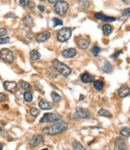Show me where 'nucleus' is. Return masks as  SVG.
<instances>
[{"mask_svg":"<svg viewBox=\"0 0 130 150\" xmlns=\"http://www.w3.org/2000/svg\"><path fill=\"white\" fill-rule=\"evenodd\" d=\"M98 114L101 116H104V117H108V116H110L111 115L110 112L105 109H101L99 112Z\"/></svg>","mask_w":130,"mask_h":150,"instance_id":"obj_31","label":"nucleus"},{"mask_svg":"<svg viewBox=\"0 0 130 150\" xmlns=\"http://www.w3.org/2000/svg\"><path fill=\"white\" fill-rule=\"evenodd\" d=\"M72 146L74 149H85L84 146L77 141H74L72 144Z\"/></svg>","mask_w":130,"mask_h":150,"instance_id":"obj_28","label":"nucleus"},{"mask_svg":"<svg viewBox=\"0 0 130 150\" xmlns=\"http://www.w3.org/2000/svg\"><path fill=\"white\" fill-rule=\"evenodd\" d=\"M114 149H127L128 146H126L125 139L122 137H117L116 139L114 142Z\"/></svg>","mask_w":130,"mask_h":150,"instance_id":"obj_10","label":"nucleus"},{"mask_svg":"<svg viewBox=\"0 0 130 150\" xmlns=\"http://www.w3.org/2000/svg\"><path fill=\"white\" fill-rule=\"evenodd\" d=\"M78 4L83 8H88L90 7V3L88 0H80Z\"/></svg>","mask_w":130,"mask_h":150,"instance_id":"obj_25","label":"nucleus"},{"mask_svg":"<svg viewBox=\"0 0 130 150\" xmlns=\"http://www.w3.org/2000/svg\"><path fill=\"white\" fill-rule=\"evenodd\" d=\"M6 17L7 18H17L16 15L13 12H9L8 13H7V15H6Z\"/></svg>","mask_w":130,"mask_h":150,"instance_id":"obj_41","label":"nucleus"},{"mask_svg":"<svg viewBox=\"0 0 130 150\" xmlns=\"http://www.w3.org/2000/svg\"><path fill=\"white\" fill-rule=\"evenodd\" d=\"M75 113L77 116L81 119H89L91 117L89 111L81 107H78L75 109Z\"/></svg>","mask_w":130,"mask_h":150,"instance_id":"obj_8","label":"nucleus"},{"mask_svg":"<svg viewBox=\"0 0 130 150\" xmlns=\"http://www.w3.org/2000/svg\"><path fill=\"white\" fill-rule=\"evenodd\" d=\"M45 137L42 134L32 136L28 141V144L32 147H36L39 145L44 143Z\"/></svg>","mask_w":130,"mask_h":150,"instance_id":"obj_7","label":"nucleus"},{"mask_svg":"<svg viewBox=\"0 0 130 150\" xmlns=\"http://www.w3.org/2000/svg\"><path fill=\"white\" fill-rule=\"evenodd\" d=\"M72 35V30L69 28L64 27L57 32V38L59 42H64L69 39Z\"/></svg>","mask_w":130,"mask_h":150,"instance_id":"obj_5","label":"nucleus"},{"mask_svg":"<svg viewBox=\"0 0 130 150\" xmlns=\"http://www.w3.org/2000/svg\"><path fill=\"white\" fill-rule=\"evenodd\" d=\"M102 70L105 73L112 72V71L113 70V66L109 61L105 60L104 67L102 68Z\"/></svg>","mask_w":130,"mask_h":150,"instance_id":"obj_19","label":"nucleus"},{"mask_svg":"<svg viewBox=\"0 0 130 150\" xmlns=\"http://www.w3.org/2000/svg\"><path fill=\"white\" fill-rule=\"evenodd\" d=\"M52 22L54 24V27H56L59 25H62L63 24V21L61 19H58L57 18H54L52 19Z\"/></svg>","mask_w":130,"mask_h":150,"instance_id":"obj_30","label":"nucleus"},{"mask_svg":"<svg viewBox=\"0 0 130 150\" xmlns=\"http://www.w3.org/2000/svg\"><path fill=\"white\" fill-rule=\"evenodd\" d=\"M23 24L25 27H30L33 23V19L30 15H25L23 19Z\"/></svg>","mask_w":130,"mask_h":150,"instance_id":"obj_18","label":"nucleus"},{"mask_svg":"<svg viewBox=\"0 0 130 150\" xmlns=\"http://www.w3.org/2000/svg\"><path fill=\"white\" fill-rule=\"evenodd\" d=\"M39 1H44V0H39Z\"/></svg>","mask_w":130,"mask_h":150,"instance_id":"obj_46","label":"nucleus"},{"mask_svg":"<svg viewBox=\"0 0 130 150\" xmlns=\"http://www.w3.org/2000/svg\"><path fill=\"white\" fill-rule=\"evenodd\" d=\"M15 58L13 52L9 49L3 48L0 51V59L4 62L11 64L14 62Z\"/></svg>","mask_w":130,"mask_h":150,"instance_id":"obj_3","label":"nucleus"},{"mask_svg":"<svg viewBox=\"0 0 130 150\" xmlns=\"http://www.w3.org/2000/svg\"><path fill=\"white\" fill-rule=\"evenodd\" d=\"M26 37L30 39V40H32V39H34L35 37V34L32 33V32L31 31H28L27 32V33H26Z\"/></svg>","mask_w":130,"mask_h":150,"instance_id":"obj_35","label":"nucleus"},{"mask_svg":"<svg viewBox=\"0 0 130 150\" xmlns=\"http://www.w3.org/2000/svg\"><path fill=\"white\" fill-rule=\"evenodd\" d=\"M39 106L42 110H51L53 108V104L49 101L42 100L39 103Z\"/></svg>","mask_w":130,"mask_h":150,"instance_id":"obj_16","label":"nucleus"},{"mask_svg":"<svg viewBox=\"0 0 130 150\" xmlns=\"http://www.w3.org/2000/svg\"><path fill=\"white\" fill-rule=\"evenodd\" d=\"M28 9L30 10V11H32V10H33L35 8V3L32 1L29 2L28 6H27Z\"/></svg>","mask_w":130,"mask_h":150,"instance_id":"obj_37","label":"nucleus"},{"mask_svg":"<svg viewBox=\"0 0 130 150\" xmlns=\"http://www.w3.org/2000/svg\"><path fill=\"white\" fill-rule=\"evenodd\" d=\"M6 100V95L4 93H0V103H1Z\"/></svg>","mask_w":130,"mask_h":150,"instance_id":"obj_40","label":"nucleus"},{"mask_svg":"<svg viewBox=\"0 0 130 150\" xmlns=\"http://www.w3.org/2000/svg\"><path fill=\"white\" fill-rule=\"evenodd\" d=\"M77 45L79 48L82 50H85L89 47L90 42L86 39H80L77 42Z\"/></svg>","mask_w":130,"mask_h":150,"instance_id":"obj_17","label":"nucleus"},{"mask_svg":"<svg viewBox=\"0 0 130 150\" xmlns=\"http://www.w3.org/2000/svg\"><path fill=\"white\" fill-rule=\"evenodd\" d=\"M76 54H77V51L73 48H68L66 50H64L61 52V55L65 58H72L74 57Z\"/></svg>","mask_w":130,"mask_h":150,"instance_id":"obj_14","label":"nucleus"},{"mask_svg":"<svg viewBox=\"0 0 130 150\" xmlns=\"http://www.w3.org/2000/svg\"><path fill=\"white\" fill-rule=\"evenodd\" d=\"M9 42H10V38L9 37L4 38H0V45L8 44Z\"/></svg>","mask_w":130,"mask_h":150,"instance_id":"obj_33","label":"nucleus"},{"mask_svg":"<svg viewBox=\"0 0 130 150\" xmlns=\"http://www.w3.org/2000/svg\"><path fill=\"white\" fill-rule=\"evenodd\" d=\"M69 8V4L64 1H57L54 6V9L56 13L60 16H63L66 13Z\"/></svg>","mask_w":130,"mask_h":150,"instance_id":"obj_4","label":"nucleus"},{"mask_svg":"<svg viewBox=\"0 0 130 150\" xmlns=\"http://www.w3.org/2000/svg\"><path fill=\"white\" fill-rule=\"evenodd\" d=\"M0 80H1V77H0Z\"/></svg>","mask_w":130,"mask_h":150,"instance_id":"obj_47","label":"nucleus"},{"mask_svg":"<svg viewBox=\"0 0 130 150\" xmlns=\"http://www.w3.org/2000/svg\"><path fill=\"white\" fill-rule=\"evenodd\" d=\"M24 98L27 102L30 103L32 100V95L31 93H30L28 92H25L24 93Z\"/></svg>","mask_w":130,"mask_h":150,"instance_id":"obj_29","label":"nucleus"},{"mask_svg":"<svg viewBox=\"0 0 130 150\" xmlns=\"http://www.w3.org/2000/svg\"><path fill=\"white\" fill-rule=\"evenodd\" d=\"M122 1L128 5H130V0H122Z\"/></svg>","mask_w":130,"mask_h":150,"instance_id":"obj_44","label":"nucleus"},{"mask_svg":"<svg viewBox=\"0 0 130 150\" xmlns=\"http://www.w3.org/2000/svg\"><path fill=\"white\" fill-rule=\"evenodd\" d=\"M81 80L84 83H90L94 81L95 78L92 74L85 72L81 75Z\"/></svg>","mask_w":130,"mask_h":150,"instance_id":"obj_15","label":"nucleus"},{"mask_svg":"<svg viewBox=\"0 0 130 150\" xmlns=\"http://www.w3.org/2000/svg\"><path fill=\"white\" fill-rule=\"evenodd\" d=\"M29 3V0H20L19 4L21 6L23 7H27Z\"/></svg>","mask_w":130,"mask_h":150,"instance_id":"obj_36","label":"nucleus"},{"mask_svg":"<svg viewBox=\"0 0 130 150\" xmlns=\"http://www.w3.org/2000/svg\"><path fill=\"white\" fill-rule=\"evenodd\" d=\"M102 31L104 35H110L112 31V27L109 24H104L102 26Z\"/></svg>","mask_w":130,"mask_h":150,"instance_id":"obj_22","label":"nucleus"},{"mask_svg":"<svg viewBox=\"0 0 130 150\" xmlns=\"http://www.w3.org/2000/svg\"><path fill=\"white\" fill-rule=\"evenodd\" d=\"M94 16L96 19H98L101 21H104V22H108V23H112L114 22L116 20V18L112 16H108L105 15L101 13H96L94 15Z\"/></svg>","mask_w":130,"mask_h":150,"instance_id":"obj_11","label":"nucleus"},{"mask_svg":"<svg viewBox=\"0 0 130 150\" xmlns=\"http://www.w3.org/2000/svg\"><path fill=\"white\" fill-rule=\"evenodd\" d=\"M62 118L61 115L54 113H46L43 115L41 118L40 123H47V122H54L60 121Z\"/></svg>","mask_w":130,"mask_h":150,"instance_id":"obj_6","label":"nucleus"},{"mask_svg":"<svg viewBox=\"0 0 130 150\" xmlns=\"http://www.w3.org/2000/svg\"><path fill=\"white\" fill-rule=\"evenodd\" d=\"M101 51V48L98 47H97V46H93L92 48V49L90 50V52H92V54L95 57H96V56L99 55Z\"/></svg>","mask_w":130,"mask_h":150,"instance_id":"obj_27","label":"nucleus"},{"mask_svg":"<svg viewBox=\"0 0 130 150\" xmlns=\"http://www.w3.org/2000/svg\"><path fill=\"white\" fill-rule=\"evenodd\" d=\"M51 36V33L48 31H43L42 33L38 34L36 37V39L38 42H43L48 40Z\"/></svg>","mask_w":130,"mask_h":150,"instance_id":"obj_12","label":"nucleus"},{"mask_svg":"<svg viewBox=\"0 0 130 150\" xmlns=\"http://www.w3.org/2000/svg\"><path fill=\"white\" fill-rule=\"evenodd\" d=\"M68 128V124L66 122H58L52 126L45 127L43 129V132L47 135L54 136L66 131Z\"/></svg>","mask_w":130,"mask_h":150,"instance_id":"obj_1","label":"nucleus"},{"mask_svg":"<svg viewBox=\"0 0 130 150\" xmlns=\"http://www.w3.org/2000/svg\"><path fill=\"white\" fill-rule=\"evenodd\" d=\"M51 98L54 102L59 103L61 100V97L60 96V95H59L58 93H57L56 92H52L51 93Z\"/></svg>","mask_w":130,"mask_h":150,"instance_id":"obj_26","label":"nucleus"},{"mask_svg":"<svg viewBox=\"0 0 130 150\" xmlns=\"http://www.w3.org/2000/svg\"><path fill=\"white\" fill-rule=\"evenodd\" d=\"M4 88L6 91L10 93H15L18 91V85L15 81H6L3 84Z\"/></svg>","mask_w":130,"mask_h":150,"instance_id":"obj_9","label":"nucleus"},{"mask_svg":"<svg viewBox=\"0 0 130 150\" xmlns=\"http://www.w3.org/2000/svg\"><path fill=\"white\" fill-rule=\"evenodd\" d=\"M120 133L124 137H128L130 136V128L128 127H124L121 130Z\"/></svg>","mask_w":130,"mask_h":150,"instance_id":"obj_24","label":"nucleus"},{"mask_svg":"<svg viewBox=\"0 0 130 150\" xmlns=\"http://www.w3.org/2000/svg\"><path fill=\"white\" fill-rule=\"evenodd\" d=\"M123 16H130V8L125 9L122 13Z\"/></svg>","mask_w":130,"mask_h":150,"instance_id":"obj_38","label":"nucleus"},{"mask_svg":"<svg viewBox=\"0 0 130 150\" xmlns=\"http://www.w3.org/2000/svg\"><path fill=\"white\" fill-rule=\"evenodd\" d=\"M122 51H121V50L120 51H118L114 52V54L112 56V57L113 58H114V59H116V58H117L119 56V55H120L121 54H122Z\"/></svg>","mask_w":130,"mask_h":150,"instance_id":"obj_39","label":"nucleus"},{"mask_svg":"<svg viewBox=\"0 0 130 150\" xmlns=\"http://www.w3.org/2000/svg\"><path fill=\"white\" fill-rule=\"evenodd\" d=\"M3 145L0 143V150H1L2 149H3Z\"/></svg>","mask_w":130,"mask_h":150,"instance_id":"obj_45","label":"nucleus"},{"mask_svg":"<svg viewBox=\"0 0 130 150\" xmlns=\"http://www.w3.org/2000/svg\"><path fill=\"white\" fill-rule=\"evenodd\" d=\"M52 66L54 68L64 77H68L72 72V70L70 68L57 59L52 62Z\"/></svg>","mask_w":130,"mask_h":150,"instance_id":"obj_2","label":"nucleus"},{"mask_svg":"<svg viewBox=\"0 0 130 150\" xmlns=\"http://www.w3.org/2000/svg\"><path fill=\"white\" fill-rule=\"evenodd\" d=\"M37 8H38L39 10V11H40V12L43 13V12H45V6H43V5H39L38 7H37Z\"/></svg>","mask_w":130,"mask_h":150,"instance_id":"obj_42","label":"nucleus"},{"mask_svg":"<svg viewBox=\"0 0 130 150\" xmlns=\"http://www.w3.org/2000/svg\"><path fill=\"white\" fill-rule=\"evenodd\" d=\"M130 93V89L126 85H124L119 89L118 94L121 98H124L127 96Z\"/></svg>","mask_w":130,"mask_h":150,"instance_id":"obj_13","label":"nucleus"},{"mask_svg":"<svg viewBox=\"0 0 130 150\" xmlns=\"http://www.w3.org/2000/svg\"><path fill=\"white\" fill-rule=\"evenodd\" d=\"M8 31L5 28H0V38H2L7 35Z\"/></svg>","mask_w":130,"mask_h":150,"instance_id":"obj_34","label":"nucleus"},{"mask_svg":"<svg viewBox=\"0 0 130 150\" xmlns=\"http://www.w3.org/2000/svg\"><path fill=\"white\" fill-rule=\"evenodd\" d=\"M48 1L51 4H54L56 3L57 1V0H48Z\"/></svg>","mask_w":130,"mask_h":150,"instance_id":"obj_43","label":"nucleus"},{"mask_svg":"<svg viewBox=\"0 0 130 150\" xmlns=\"http://www.w3.org/2000/svg\"><path fill=\"white\" fill-rule=\"evenodd\" d=\"M104 83L101 80H96L93 83V86L97 91H101L104 87Z\"/></svg>","mask_w":130,"mask_h":150,"instance_id":"obj_21","label":"nucleus"},{"mask_svg":"<svg viewBox=\"0 0 130 150\" xmlns=\"http://www.w3.org/2000/svg\"><path fill=\"white\" fill-rule=\"evenodd\" d=\"M30 57L31 60L36 61V60H39L40 58L41 55H40V54L39 53V52H38L37 51H36V50H32L30 52Z\"/></svg>","mask_w":130,"mask_h":150,"instance_id":"obj_20","label":"nucleus"},{"mask_svg":"<svg viewBox=\"0 0 130 150\" xmlns=\"http://www.w3.org/2000/svg\"><path fill=\"white\" fill-rule=\"evenodd\" d=\"M21 89L25 91H30L32 89L31 86L27 82L22 81L20 84Z\"/></svg>","mask_w":130,"mask_h":150,"instance_id":"obj_23","label":"nucleus"},{"mask_svg":"<svg viewBox=\"0 0 130 150\" xmlns=\"http://www.w3.org/2000/svg\"><path fill=\"white\" fill-rule=\"evenodd\" d=\"M40 110L36 108H32L30 109V113L32 116L34 117H37L40 114Z\"/></svg>","mask_w":130,"mask_h":150,"instance_id":"obj_32","label":"nucleus"}]
</instances>
